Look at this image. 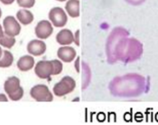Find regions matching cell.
<instances>
[{
  "label": "cell",
  "instance_id": "obj_1",
  "mask_svg": "<svg viewBox=\"0 0 158 125\" xmlns=\"http://www.w3.org/2000/svg\"><path fill=\"white\" fill-rule=\"evenodd\" d=\"M116 47L118 50L116 55L118 54V55H119L123 51H126L122 55L120 59L123 61H127V62L137 60L140 58L143 52L142 44L138 40L133 39V38L119 41Z\"/></svg>",
  "mask_w": 158,
  "mask_h": 125
},
{
  "label": "cell",
  "instance_id": "obj_2",
  "mask_svg": "<svg viewBox=\"0 0 158 125\" xmlns=\"http://www.w3.org/2000/svg\"><path fill=\"white\" fill-rule=\"evenodd\" d=\"M4 90L10 99L14 101H19L23 97L24 89L20 85V79L17 77H10L4 83Z\"/></svg>",
  "mask_w": 158,
  "mask_h": 125
},
{
  "label": "cell",
  "instance_id": "obj_3",
  "mask_svg": "<svg viewBox=\"0 0 158 125\" xmlns=\"http://www.w3.org/2000/svg\"><path fill=\"white\" fill-rule=\"evenodd\" d=\"M75 87V80L70 76H65L55 85L53 87V93L56 97H61L74 91Z\"/></svg>",
  "mask_w": 158,
  "mask_h": 125
},
{
  "label": "cell",
  "instance_id": "obj_4",
  "mask_svg": "<svg viewBox=\"0 0 158 125\" xmlns=\"http://www.w3.org/2000/svg\"><path fill=\"white\" fill-rule=\"evenodd\" d=\"M30 95L36 101L50 102L53 101V95L46 85H36L31 89Z\"/></svg>",
  "mask_w": 158,
  "mask_h": 125
},
{
  "label": "cell",
  "instance_id": "obj_5",
  "mask_svg": "<svg viewBox=\"0 0 158 125\" xmlns=\"http://www.w3.org/2000/svg\"><path fill=\"white\" fill-rule=\"evenodd\" d=\"M49 20L52 24L55 27L57 28H62L67 25L68 18L64 11V10L61 7H54L52 8L48 14Z\"/></svg>",
  "mask_w": 158,
  "mask_h": 125
},
{
  "label": "cell",
  "instance_id": "obj_6",
  "mask_svg": "<svg viewBox=\"0 0 158 125\" xmlns=\"http://www.w3.org/2000/svg\"><path fill=\"white\" fill-rule=\"evenodd\" d=\"M34 72L40 79H50L52 75H54V67L52 60L39 61L35 66Z\"/></svg>",
  "mask_w": 158,
  "mask_h": 125
},
{
  "label": "cell",
  "instance_id": "obj_7",
  "mask_svg": "<svg viewBox=\"0 0 158 125\" xmlns=\"http://www.w3.org/2000/svg\"><path fill=\"white\" fill-rule=\"evenodd\" d=\"M4 32L10 37H16L21 32V25L18 23L16 18L13 16L6 17L3 20Z\"/></svg>",
  "mask_w": 158,
  "mask_h": 125
},
{
  "label": "cell",
  "instance_id": "obj_8",
  "mask_svg": "<svg viewBox=\"0 0 158 125\" xmlns=\"http://www.w3.org/2000/svg\"><path fill=\"white\" fill-rule=\"evenodd\" d=\"M53 32V27L51 22L43 20L38 22L35 28V34L38 38L41 40L48 39Z\"/></svg>",
  "mask_w": 158,
  "mask_h": 125
},
{
  "label": "cell",
  "instance_id": "obj_9",
  "mask_svg": "<svg viewBox=\"0 0 158 125\" xmlns=\"http://www.w3.org/2000/svg\"><path fill=\"white\" fill-rule=\"evenodd\" d=\"M47 50L46 44L43 41L32 40L27 45V51L30 55L40 56L43 55Z\"/></svg>",
  "mask_w": 158,
  "mask_h": 125
},
{
  "label": "cell",
  "instance_id": "obj_10",
  "mask_svg": "<svg viewBox=\"0 0 158 125\" xmlns=\"http://www.w3.org/2000/svg\"><path fill=\"white\" fill-rule=\"evenodd\" d=\"M76 51L74 48L65 45L58 49L57 55L60 60L65 62H70L76 57Z\"/></svg>",
  "mask_w": 158,
  "mask_h": 125
},
{
  "label": "cell",
  "instance_id": "obj_11",
  "mask_svg": "<svg viewBox=\"0 0 158 125\" xmlns=\"http://www.w3.org/2000/svg\"><path fill=\"white\" fill-rule=\"evenodd\" d=\"M56 41L60 45H70L74 41V34L70 29H63L59 31L56 35Z\"/></svg>",
  "mask_w": 158,
  "mask_h": 125
},
{
  "label": "cell",
  "instance_id": "obj_12",
  "mask_svg": "<svg viewBox=\"0 0 158 125\" xmlns=\"http://www.w3.org/2000/svg\"><path fill=\"white\" fill-rule=\"evenodd\" d=\"M35 65L34 58L31 55H24L18 61L17 66L21 71H28L31 70Z\"/></svg>",
  "mask_w": 158,
  "mask_h": 125
},
{
  "label": "cell",
  "instance_id": "obj_13",
  "mask_svg": "<svg viewBox=\"0 0 158 125\" xmlns=\"http://www.w3.org/2000/svg\"><path fill=\"white\" fill-rule=\"evenodd\" d=\"M65 9L71 18H77L80 15V2L79 0H69L66 3Z\"/></svg>",
  "mask_w": 158,
  "mask_h": 125
},
{
  "label": "cell",
  "instance_id": "obj_14",
  "mask_svg": "<svg viewBox=\"0 0 158 125\" xmlns=\"http://www.w3.org/2000/svg\"><path fill=\"white\" fill-rule=\"evenodd\" d=\"M16 17L17 19L18 20V22H20L24 25H29V24L33 22V19H34V16L32 15V13L25 9L18 11V13H17Z\"/></svg>",
  "mask_w": 158,
  "mask_h": 125
},
{
  "label": "cell",
  "instance_id": "obj_15",
  "mask_svg": "<svg viewBox=\"0 0 158 125\" xmlns=\"http://www.w3.org/2000/svg\"><path fill=\"white\" fill-rule=\"evenodd\" d=\"M14 62V56L9 51H3L2 56L0 57V67L6 68L12 65Z\"/></svg>",
  "mask_w": 158,
  "mask_h": 125
},
{
  "label": "cell",
  "instance_id": "obj_16",
  "mask_svg": "<svg viewBox=\"0 0 158 125\" xmlns=\"http://www.w3.org/2000/svg\"><path fill=\"white\" fill-rule=\"evenodd\" d=\"M16 43L15 37L8 36L4 32V34L0 37V45L7 48H11Z\"/></svg>",
  "mask_w": 158,
  "mask_h": 125
},
{
  "label": "cell",
  "instance_id": "obj_17",
  "mask_svg": "<svg viewBox=\"0 0 158 125\" xmlns=\"http://www.w3.org/2000/svg\"><path fill=\"white\" fill-rule=\"evenodd\" d=\"M17 2L22 8H32L36 3V0H17Z\"/></svg>",
  "mask_w": 158,
  "mask_h": 125
},
{
  "label": "cell",
  "instance_id": "obj_18",
  "mask_svg": "<svg viewBox=\"0 0 158 125\" xmlns=\"http://www.w3.org/2000/svg\"><path fill=\"white\" fill-rule=\"evenodd\" d=\"M53 67H54V75H58L63 71V63L60 60L58 59H52Z\"/></svg>",
  "mask_w": 158,
  "mask_h": 125
},
{
  "label": "cell",
  "instance_id": "obj_19",
  "mask_svg": "<svg viewBox=\"0 0 158 125\" xmlns=\"http://www.w3.org/2000/svg\"><path fill=\"white\" fill-rule=\"evenodd\" d=\"M127 2L128 3L131 4V5L134 6H138V5H141L142 3H143L146 0H126Z\"/></svg>",
  "mask_w": 158,
  "mask_h": 125
},
{
  "label": "cell",
  "instance_id": "obj_20",
  "mask_svg": "<svg viewBox=\"0 0 158 125\" xmlns=\"http://www.w3.org/2000/svg\"><path fill=\"white\" fill-rule=\"evenodd\" d=\"M79 34H80V31L77 30L76 31L75 34L74 35V42L75 43V45H77V46H79V45H80V42H79Z\"/></svg>",
  "mask_w": 158,
  "mask_h": 125
},
{
  "label": "cell",
  "instance_id": "obj_21",
  "mask_svg": "<svg viewBox=\"0 0 158 125\" xmlns=\"http://www.w3.org/2000/svg\"><path fill=\"white\" fill-rule=\"evenodd\" d=\"M15 0H0V2L5 5H10L13 2H15Z\"/></svg>",
  "mask_w": 158,
  "mask_h": 125
},
{
  "label": "cell",
  "instance_id": "obj_22",
  "mask_svg": "<svg viewBox=\"0 0 158 125\" xmlns=\"http://www.w3.org/2000/svg\"><path fill=\"white\" fill-rule=\"evenodd\" d=\"M0 101H8V99L6 97L5 94H2V93H0Z\"/></svg>",
  "mask_w": 158,
  "mask_h": 125
},
{
  "label": "cell",
  "instance_id": "obj_23",
  "mask_svg": "<svg viewBox=\"0 0 158 125\" xmlns=\"http://www.w3.org/2000/svg\"><path fill=\"white\" fill-rule=\"evenodd\" d=\"M79 60H80V57H77V60H76V62H75L76 71H77V72H78V73H79V65H78Z\"/></svg>",
  "mask_w": 158,
  "mask_h": 125
},
{
  "label": "cell",
  "instance_id": "obj_24",
  "mask_svg": "<svg viewBox=\"0 0 158 125\" xmlns=\"http://www.w3.org/2000/svg\"><path fill=\"white\" fill-rule=\"evenodd\" d=\"M3 34H4V32H3V30H2V25H0V37H2Z\"/></svg>",
  "mask_w": 158,
  "mask_h": 125
},
{
  "label": "cell",
  "instance_id": "obj_25",
  "mask_svg": "<svg viewBox=\"0 0 158 125\" xmlns=\"http://www.w3.org/2000/svg\"><path fill=\"white\" fill-rule=\"evenodd\" d=\"M2 48H1V47H0V57L2 56Z\"/></svg>",
  "mask_w": 158,
  "mask_h": 125
},
{
  "label": "cell",
  "instance_id": "obj_26",
  "mask_svg": "<svg viewBox=\"0 0 158 125\" xmlns=\"http://www.w3.org/2000/svg\"><path fill=\"white\" fill-rule=\"evenodd\" d=\"M56 1H59V2H65V1H67V0H56Z\"/></svg>",
  "mask_w": 158,
  "mask_h": 125
},
{
  "label": "cell",
  "instance_id": "obj_27",
  "mask_svg": "<svg viewBox=\"0 0 158 125\" xmlns=\"http://www.w3.org/2000/svg\"><path fill=\"white\" fill-rule=\"evenodd\" d=\"M1 17H2V11L0 9V18H1Z\"/></svg>",
  "mask_w": 158,
  "mask_h": 125
}]
</instances>
